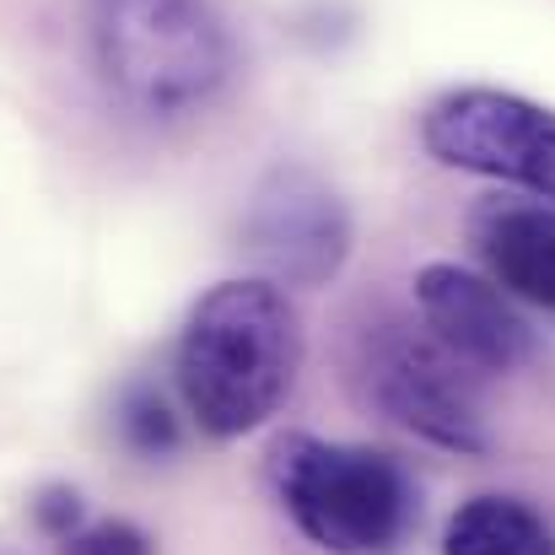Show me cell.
Returning <instances> with one entry per match:
<instances>
[{
	"mask_svg": "<svg viewBox=\"0 0 555 555\" xmlns=\"http://www.w3.org/2000/svg\"><path fill=\"white\" fill-rule=\"evenodd\" d=\"M60 555H157V540L130 524V518H103V524H81L76 534L60 540Z\"/></svg>",
	"mask_w": 555,
	"mask_h": 555,
	"instance_id": "11",
	"label": "cell"
},
{
	"mask_svg": "<svg viewBox=\"0 0 555 555\" xmlns=\"http://www.w3.org/2000/svg\"><path fill=\"white\" fill-rule=\"evenodd\" d=\"M415 308L421 324L480 377H507L534 362V330L491 275L431 259L415 270Z\"/></svg>",
	"mask_w": 555,
	"mask_h": 555,
	"instance_id": "7",
	"label": "cell"
},
{
	"mask_svg": "<svg viewBox=\"0 0 555 555\" xmlns=\"http://www.w3.org/2000/svg\"><path fill=\"white\" fill-rule=\"evenodd\" d=\"M119 442L135 453V459H168L179 453L184 431H179V415L168 410V399L146 383H135L125 399H119Z\"/></svg>",
	"mask_w": 555,
	"mask_h": 555,
	"instance_id": "10",
	"label": "cell"
},
{
	"mask_svg": "<svg viewBox=\"0 0 555 555\" xmlns=\"http://www.w3.org/2000/svg\"><path fill=\"white\" fill-rule=\"evenodd\" d=\"M442 555H555V524L513 491H480L453 507Z\"/></svg>",
	"mask_w": 555,
	"mask_h": 555,
	"instance_id": "9",
	"label": "cell"
},
{
	"mask_svg": "<svg viewBox=\"0 0 555 555\" xmlns=\"http://www.w3.org/2000/svg\"><path fill=\"white\" fill-rule=\"evenodd\" d=\"M264 469L297 534L324 555H393L421 518L415 475L372 442L286 431L270 442Z\"/></svg>",
	"mask_w": 555,
	"mask_h": 555,
	"instance_id": "2",
	"label": "cell"
},
{
	"mask_svg": "<svg viewBox=\"0 0 555 555\" xmlns=\"http://www.w3.org/2000/svg\"><path fill=\"white\" fill-rule=\"evenodd\" d=\"M351 383L367 410L404 426L410 437L464 459L491 453L480 372L464 367L426 324L393 313L362 324L351 340Z\"/></svg>",
	"mask_w": 555,
	"mask_h": 555,
	"instance_id": "4",
	"label": "cell"
},
{
	"mask_svg": "<svg viewBox=\"0 0 555 555\" xmlns=\"http://www.w3.org/2000/svg\"><path fill=\"white\" fill-rule=\"evenodd\" d=\"M92 49L108 92L146 119L205 108L232 76V38L210 0H92Z\"/></svg>",
	"mask_w": 555,
	"mask_h": 555,
	"instance_id": "3",
	"label": "cell"
},
{
	"mask_svg": "<svg viewBox=\"0 0 555 555\" xmlns=\"http://www.w3.org/2000/svg\"><path fill=\"white\" fill-rule=\"evenodd\" d=\"M302 372V319L286 297V286L264 275L216 281L179 330L173 383L189 421L216 437H248L259 431Z\"/></svg>",
	"mask_w": 555,
	"mask_h": 555,
	"instance_id": "1",
	"label": "cell"
},
{
	"mask_svg": "<svg viewBox=\"0 0 555 555\" xmlns=\"http://www.w3.org/2000/svg\"><path fill=\"white\" fill-rule=\"evenodd\" d=\"M475 248L507 297L555 313V205H486L475 216Z\"/></svg>",
	"mask_w": 555,
	"mask_h": 555,
	"instance_id": "8",
	"label": "cell"
},
{
	"mask_svg": "<svg viewBox=\"0 0 555 555\" xmlns=\"http://www.w3.org/2000/svg\"><path fill=\"white\" fill-rule=\"evenodd\" d=\"M351 210L313 168L264 173L243 210V248L275 286H330L351 259Z\"/></svg>",
	"mask_w": 555,
	"mask_h": 555,
	"instance_id": "6",
	"label": "cell"
},
{
	"mask_svg": "<svg viewBox=\"0 0 555 555\" xmlns=\"http://www.w3.org/2000/svg\"><path fill=\"white\" fill-rule=\"evenodd\" d=\"M421 146L453 173L529 189L534 199L555 205V108L534 98L502 87L442 92L421 114Z\"/></svg>",
	"mask_w": 555,
	"mask_h": 555,
	"instance_id": "5",
	"label": "cell"
},
{
	"mask_svg": "<svg viewBox=\"0 0 555 555\" xmlns=\"http://www.w3.org/2000/svg\"><path fill=\"white\" fill-rule=\"evenodd\" d=\"M33 524H38L49 540H65V534H76V529L87 524L81 491H70V486H43V491H38V502H33Z\"/></svg>",
	"mask_w": 555,
	"mask_h": 555,
	"instance_id": "12",
	"label": "cell"
}]
</instances>
